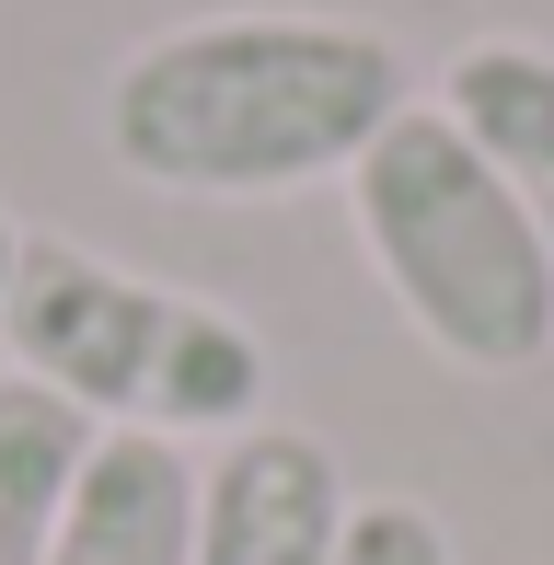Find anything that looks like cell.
I'll list each match as a JSON object with an SVG mask.
<instances>
[{
  "label": "cell",
  "mask_w": 554,
  "mask_h": 565,
  "mask_svg": "<svg viewBox=\"0 0 554 565\" xmlns=\"http://www.w3.org/2000/svg\"><path fill=\"white\" fill-rule=\"evenodd\" d=\"M416 105L405 46L382 23L347 12H196L139 35L105 70V162L150 196H209V209H255V196L347 185L359 150Z\"/></svg>",
  "instance_id": "1"
},
{
  "label": "cell",
  "mask_w": 554,
  "mask_h": 565,
  "mask_svg": "<svg viewBox=\"0 0 554 565\" xmlns=\"http://www.w3.org/2000/svg\"><path fill=\"white\" fill-rule=\"evenodd\" d=\"M0 370L58 393L82 427H139L173 450H220L277 416V347L232 300L139 277L70 231H23L0 289Z\"/></svg>",
  "instance_id": "2"
},
{
  "label": "cell",
  "mask_w": 554,
  "mask_h": 565,
  "mask_svg": "<svg viewBox=\"0 0 554 565\" xmlns=\"http://www.w3.org/2000/svg\"><path fill=\"white\" fill-rule=\"evenodd\" d=\"M347 231L382 300L405 312V335L462 381H520L554 358V243L439 105H405L359 150Z\"/></svg>",
  "instance_id": "3"
},
{
  "label": "cell",
  "mask_w": 554,
  "mask_h": 565,
  "mask_svg": "<svg viewBox=\"0 0 554 565\" xmlns=\"http://www.w3.org/2000/svg\"><path fill=\"white\" fill-rule=\"evenodd\" d=\"M347 461L312 427L266 416L196 461V554L185 565H335L347 543Z\"/></svg>",
  "instance_id": "4"
},
{
  "label": "cell",
  "mask_w": 554,
  "mask_h": 565,
  "mask_svg": "<svg viewBox=\"0 0 554 565\" xmlns=\"http://www.w3.org/2000/svg\"><path fill=\"white\" fill-rule=\"evenodd\" d=\"M185 554H196V450L93 427L46 565H185Z\"/></svg>",
  "instance_id": "5"
},
{
  "label": "cell",
  "mask_w": 554,
  "mask_h": 565,
  "mask_svg": "<svg viewBox=\"0 0 554 565\" xmlns=\"http://www.w3.org/2000/svg\"><path fill=\"white\" fill-rule=\"evenodd\" d=\"M427 105L462 127L473 162H486L497 185L543 220V243H554V46L543 35H473L462 58L439 70Z\"/></svg>",
  "instance_id": "6"
},
{
  "label": "cell",
  "mask_w": 554,
  "mask_h": 565,
  "mask_svg": "<svg viewBox=\"0 0 554 565\" xmlns=\"http://www.w3.org/2000/svg\"><path fill=\"white\" fill-rule=\"evenodd\" d=\"M82 450H93V427L70 416L58 393L0 370V565H46L58 508H70V484H82Z\"/></svg>",
  "instance_id": "7"
},
{
  "label": "cell",
  "mask_w": 554,
  "mask_h": 565,
  "mask_svg": "<svg viewBox=\"0 0 554 565\" xmlns=\"http://www.w3.org/2000/svg\"><path fill=\"white\" fill-rule=\"evenodd\" d=\"M335 565H450V531H439L427 497H359V508H347Z\"/></svg>",
  "instance_id": "8"
},
{
  "label": "cell",
  "mask_w": 554,
  "mask_h": 565,
  "mask_svg": "<svg viewBox=\"0 0 554 565\" xmlns=\"http://www.w3.org/2000/svg\"><path fill=\"white\" fill-rule=\"evenodd\" d=\"M12 254H23V220L0 209V289H12Z\"/></svg>",
  "instance_id": "9"
}]
</instances>
